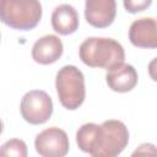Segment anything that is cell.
I'll list each match as a JSON object with an SVG mask.
<instances>
[{
    "label": "cell",
    "instance_id": "obj_2",
    "mask_svg": "<svg viewBox=\"0 0 157 157\" xmlns=\"http://www.w3.org/2000/svg\"><path fill=\"white\" fill-rule=\"evenodd\" d=\"M78 56L81 61L90 67L109 70L124 63L125 52L123 45L113 38L90 37L81 43Z\"/></svg>",
    "mask_w": 157,
    "mask_h": 157
},
{
    "label": "cell",
    "instance_id": "obj_12",
    "mask_svg": "<svg viewBox=\"0 0 157 157\" xmlns=\"http://www.w3.org/2000/svg\"><path fill=\"white\" fill-rule=\"evenodd\" d=\"M28 153L27 145L23 140L11 139L0 146V157L16 156V157H26Z\"/></svg>",
    "mask_w": 157,
    "mask_h": 157
},
{
    "label": "cell",
    "instance_id": "obj_1",
    "mask_svg": "<svg viewBox=\"0 0 157 157\" xmlns=\"http://www.w3.org/2000/svg\"><path fill=\"white\" fill-rule=\"evenodd\" d=\"M76 144L82 152L93 157H115L129 144L126 125L117 119H109L101 125L86 123L76 131Z\"/></svg>",
    "mask_w": 157,
    "mask_h": 157
},
{
    "label": "cell",
    "instance_id": "obj_14",
    "mask_svg": "<svg viewBox=\"0 0 157 157\" xmlns=\"http://www.w3.org/2000/svg\"><path fill=\"white\" fill-rule=\"evenodd\" d=\"M2 130H4V124H2V120L0 119V135H1V132H2Z\"/></svg>",
    "mask_w": 157,
    "mask_h": 157
},
{
    "label": "cell",
    "instance_id": "obj_3",
    "mask_svg": "<svg viewBox=\"0 0 157 157\" xmlns=\"http://www.w3.org/2000/svg\"><path fill=\"white\" fill-rule=\"evenodd\" d=\"M39 0H0V21L12 29L29 31L42 18Z\"/></svg>",
    "mask_w": 157,
    "mask_h": 157
},
{
    "label": "cell",
    "instance_id": "obj_15",
    "mask_svg": "<svg viewBox=\"0 0 157 157\" xmlns=\"http://www.w3.org/2000/svg\"><path fill=\"white\" fill-rule=\"evenodd\" d=\"M0 39H1V34H0Z\"/></svg>",
    "mask_w": 157,
    "mask_h": 157
},
{
    "label": "cell",
    "instance_id": "obj_4",
    "mask_svg": "<svg viewBox=\"0 0 157 157\" xmlns=\"http://www.w3.org/2000/svg\"><path fill=\"white\" fill-rule=\"evenodd\" d=\"M55 88L60 104L69 110L81 107L86 98L85 76L75 65H65L59 69L55 77Z\"/></svg>",
    "mask_w": 157,
    "mask_h": 157
},
{
    "label": "cell",
    "instance_id": "obj_8",
    "mask_svg": "<svg viewBox=\"0 0 157 157\" xmlns=\"http://www.w3.org/2000/svg\"><path fill=\"white\" fill-rule=\"evenodd\" d=\"M129 40L134 47L155 49L157 47V25L153 17L135 20L129 28Z\"/></svg>",
    "mask_w": 157,
    "mask_h": 157
},
{
    "label": "cell",
    "instance_id": "obj_10",
    "mask_svg": "<svg viewBox=\"0 0 157 157\" xmlns=\"http://www.w3.org/2000/svg\"><path fill=\"white\" fill-rule=\"evenodd\" d=\"M105 74V82L108 87L119 93L130 92L134 90L139 81V75L135 67L130 64L121 63L109 70Z\"/></svg>",
    "mask_w": 157,
    "mask_h": 157
},
{
    "label": "cell",
    "instance_id": "obj_6",
    "mask_svg": "<svg viewBox=\"0 0 157 157\" xmlns=\"http://www.w3.org/2000/svg\"><path fill=\"white\" fill-rule=\"evenodd\" d=\"M34 147L42 157H64L70 150V141L63 129L50 126L36 136Z\"/></svg>",
    "mask_w": 157,
    "mask_h": 157
},
{
    "label": "cell",
    "instance_id": "obj_11",
    "mask_svg": "<svg viewBox=\"0 0 157 157\" xmlns=\"http://www.w3.org/2000/svg\"><path fill=\"white\" fill-rule=\"evenodd\" d=\"M80 25L78 13L74 6L69 4H61L56 6L52 12V27L53 29L61 34L69 36L77 31Z\"/></svg>",
    "mask_w": 157,
    "mask_h": 157
},
{
    "label": "cell",
    "instance_id": "obj_9",
    "mask_svg": "<svg viewBox=\"0 0 157 157\" xmlns=\"http://www.w3.org/2000/svg\"><path fill=\"white\" fill-rule=\"evenodd\" d=\"M64 52L61 39L55 34H45L38 38L32 45V59L40 65H49L58 61Z\"/></svg>",
    "mask_w": 157,
    "mask_h": 157
},
{
    "label": "cell",
    "instance_id": "obj_7",
    "mask_svg": "<svg viewBox=\"0 0 157 157\" xmlns=\"http://www.w3.org/2000/svg\"><path fill=\"white\" fill-rule=\"evenodd\" d=\"M117 16L115 0H85V18L96 28L109 27Z\"/></svg>",
    "mask_w": 157,
    "mask_h": 157
},
{
    "label": "cell",
    "instance_id": "obj_5",
    "mask_svg": "<svg viewBox=\"0 0 157 157\" xmlns=\"http://www.w3.org/2000/svg\"><path fill=\"white\" fill-rule=\"evenodd\" d=\"M20 112L27 123L40 125L50 119L53 114V101L45 91L31 90L22 97Z\"/></svg>",
    "mask_w": 157,
    "mask_h": 157
},
{
    "label": "cell",
    "instance_id": "obj_13",
    "mask_svg": "<svg viewBox=\"0 0 157 157\" xmlns=\"http://www.w3.org/2000/svg\"><path fill=\"white\" fill-rule=\"evenodd\" d=\"M152 4V0H123V5L129 13H137L147 10Z\"/></svg>",
    "mask_w": 157,
    "mask_h": 157
}]
</instances>
